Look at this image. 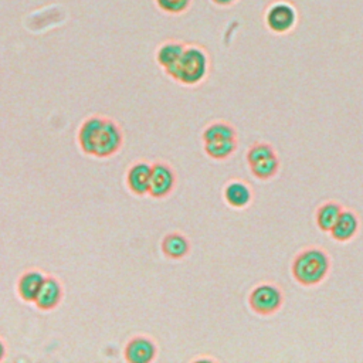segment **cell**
Segmentation results:
<instances>
[{
    "instance_id": "cell-1",
    "label": "cell",
    "mask_w": 363,
    "mask_h": 363,
    "mask_svg": "<svg viewBox=\"0 0 363 363\" xmlns=\"http://www.w3.org/2000/svg\"><path fill=\"white\" fill-rule=\"evenodd\" d=\"M79 149L92 157L106 159L116 155L123 145V132L111 118L92 115L86 118L77 133Z\"/></svg>"
},
{
    "instance_id": "cell-2",
    "label": "cell",
    "mask_w": 363,
    "mask_h": 363,
    "mask_svg": "<svg viewBox=\"0 0 363 363\" xmlns=\"http://www.w3.org/2000/svg\"><path fill=\"white\" fill-rule=\"evenodd\" d=\"M208 72V55L207 51L199 44H186V48L177 62L166 71V75L173 81L194 86L204 81Z\"/></svg>"
},
{
    "instance_id": "cell-3",
    "label": "cell",
    "mask_w": 363,
    "mask_h": 363,
    "mask_svg": "<svg viewBox=\"0 0 363 363\" xmlns=\"http://www.w3.org/2000/svg\"><path fill=\"white\" fill-rule=\"evenodd\" d=\"M330 268V257L320 247H309L302 250L292 261V275L303 286L320 284Z\"/></svg>"
},
{
    "instance_id": "cell-4",
    "label": "cell",
    "mask_w": 363,
    "mask_h": 363,
    "mask_svg": "<svg viewBox=\"0 0 363 363\" xmlns=\"http://www.w3.org/2000/svg\"><path fill=\"white\" fill-rule=\"evenodd\" d=\"M284 302L282 291L274 284H259L257 285L248 296L250 308L258 315H272L275 313Z\"/></svg>"
},
{
    "instance_id": "cell-5",
    "label": "cell",
    "mask_w": 363,
    "mask_h": 363,
    "mask_svg": "<svg viewBox=\"0 0 363 363\" xmlns=\"http://www.w3.org/2000/svg\"><path fill=\"white\" fill-rule=\"evenodd\" d=\"M176 173L173 167L166 162H155L150 169V186L149 196L153 199H164L176 187Z\"/></svg>"
},
{
    "instance_id": "cell-6",
    "label": "cell",
    "mask_w": 363,
    "mask_h": 363,
    "mask_svg": "<svg viewBox=\"0 0 363 363\" xmlns=\"http://www.w3.org/2000/svg\"><path fill=\"white\" fill-rule=\"evenodd\" d=\"M157 356V345L155 339L136 335L130 337L123 349V357L128 363H150Z\"/></svg>"
},
{
    "instance_id": "cell-7",
    "label": "cell",
    "mask_w": 363,
    "mask_h": 363,
    "mask_svg": "<svg viewBox=\"0 0 363 363\" xmlns=\"http://www.w3.org/2000/svg\"><path fill=\"white\" fill-rule=\"evenodd\" d=\"M62 296H64V288L61 281L57 277L47 275L38 291L34 305L37 306V309L44 312L54 311L61 303Z\"/></svg>"
},
{
    "instance_id": "cell-8",
    "label": "cell",
    "mask_w": 363,
    "mask_h": 363,
    "mask_svg": "<svg viewBox=\"0 0 363 363\" xmlns=\"http://www.w3.org/2000/svg\"><path fill=\"white\" fill-rule=\"evenodd\" d=\"M150 169L152 164L147 162H136L133 163L126 173V184L128 189L135 196H146L149 194L150 186Z\"/></svg>"
},
{
    "instance_id": "cell-9",
    "label": "cell",
    "mask_w": 363,
    "mask_h": 363,
    "mask_svg": "<svg viewBox=\"0 0 363 363\" xmlns=\"http://www.w3.org/2000/svg\"><path fill=\"white\" fill-rule=\"evenodd\" d=\"M45 277L47 275L40 269L24 271L17 281V294L20 299L27 303L28 302L34 303Z\"/></svg>"
},
{
    "instance_id": "cell-10",
    "label": "cell",
    "mask_w": 363,
    "mask_h": 363,
    "mask_svg": "<svg viewBox=\"0 0 363 363\" xmlns=\"http://www.w3.org/2000/svg\"><path fill=\"white\" fill-rule=\"evenodd\" d=\"M160 248L166 258L176 261L184 258L190 252V241L184 234L173 231L163 237Z\"/></svg>"
},
{
    "instance_id": "cell-11",
    "label": "cell",
    "mask_w": 363,
    "mask_h": 363,
    "mask_svg": "<svg viewBox=\"0 0 363 363\" xmlns=\"http://www.w3.org/2000/svg\"><path fill=\"white\" fill-rule=\"evenodd\" d=\"M359 230V218L354 211L349 208H343L337 221L330 230V235L340 242L352 240Z\"/></svg>"
},
{
    "instance_id": "cell-12",
    "label": "cell",
    "mask_w": 363,
    "mask_h": 363,
    "mask_svg": "<svg viewBox=\"0 0 363 363\" xmlns=\"http://www.w3.org/2000/svg\"><path fill=\"white\" fill-rule=\"evenodd\" d=\"M252 199L251 187L242 180H230L224 187V200L233 208H244Z\"/></svg>"
},
{
    "instance_id": "cell-13",
    "label": "cell",
    "mask_w": 363,
    "mask_h": 363,
    "mask_svg": "<svg viewBox=\"0 0 363 363\" xmlns=\"http://www.w3.org/2000/svg\"><path fill=\"white\" fill-rule=\"evenodd\" d=\"M186 48V43L180 40H167L162 43L156 50V62L159 67H162L166 71H169L180 58Z\"/></svg>"
},
{
    "instance_id": "cell-14",
    "label": "cell",
    "mask_w": 363,
    "mask_h": 363,
    "mask_svg": "<svg viewBox=\"0 0 363 363\" xmlns=\"http://www.w3.org/2000/svg\"><path fill=\"white\" fill-rule=\"evenodd\" d=\"M343 207L337 201H326L319 206L316 210V224L319 230L325 233H330L332 227L337 221Z\"/></svg>"
},
{
    "instance_id": "cell-15",
    "label": "cell",
    "mask_w": 363,
    "mask_h": 363,
    "mask_svg": "<svg viewBox=\"0 0 363 363\" xmlns=\"http://www.w3.org/2000/svg\"><path fill=\"white\" fill-rule=\"evenodd\" d=\"M201 139H203V143L214 142V140L237 139V130L231 123L224 121H217L204 128L201 133Z\"/></svg>"
},
{
    "instance_id": "cell-16",
    "label": "cell",
    "mask_w": 363,
    "mask_h": 363,
    "mask_svg": "<svg viewBox=\"0 0 363 363\" xmlns=\"http://www.w3.org/2000/svg\"><path fill=\"white\" fill-rule=\"evenodd\" d=\"M295 14L291 7L285 4H278L268 13V24L274 31H286L294 24Z\"/></svg>"
},
{
    "instance_id": "cell-17",
    "label": "cell",
    "mask_w": 363,
    "mask_h": 363,
    "mask_svg": "<svg viewBox=\"0 0 363 363\" xmlns=\"http://www.w3.org/2000/svg\"><path fill=\"white\" fill-rule=\"evenodd\" d=\"M237 150V139L214 140L204 143V152L207 156L216 160H224Z\"/></svg>"
},
{
    "instance_id": "cell-18",
    "label": "cell",
    "mask_w": 363,
    "mask_h": 363,
    "mask_svg": "<svg viewBox=\"0 0 363 363\" xmlns=\"http://www.w3.org/2000/svg\"><path fill=\"white\" fill-rule=\"evenodd\" d=\"M278 167H279V160H278L277 155H272V156L265 157L257 163L250 164L251 173L259 180H268L272 176H275L278 172Z\"/></svg>"
},
{
    "instance_id": "cell-19",
    "label": "cell",
    "mask_w": 363,
    "mask_h": 363,
    "mask_svg": "<svg viewBox=\"0 0 363 363\" xmlns=\"http://www.w3.org/2000/svg\"><path fill=\"white\" fill-rule=\"evenodd\" d=\"M153 1L160 11L170 16L183 14L191 6V0H153Z\"/></svg>"
},
{
    "instance_id": "cell-20",
    "label": "cell",
    "mask_w": 363,
    "mask_h": 363,
    "mask_svg": "<svg viewBox=\"0 0 363 363\" xmlns=\"http://www.w3.org/2000/svg\"><path fill=\"white\" fill-rule=\"evenodd\" d=\"M272 155H277L272 145H269L267 142H255L250 146V149L247 152V162H248V164H252V163H257V162H259L265 157H269Z\"/></svg>"
},
{
    "instance_id": "cell-21",
    "label": "cell",
    "mask_w": 363,
    "mask_h": 363,
    "mask_svg": "<svg viewBox=\"0 0 363 363\" xmlns=\"http://www.w3.org/2000/svg\"><path fill=\"white\" fill-rule=\"evenodd\" d=\"M6 353H7V347H6V343L3 342V339L0 337V362L6 357Z\"/></svg>"
},
{
    "instance_id": "cell-22",
    "label": "cell",
    "mask_w": 363,
    "mask_h": 363,
    "mask_svg": "<svg viewBox=\"0 0 363 363\" xmlns=\"http://www.w3.org/2000/svg\"><path fill=\"white\" fill-rule=\"evenodd\" d=\"M213 1L220 6H227V4H231L234 0H213Z\"/></svg>"
}]
</instances>
